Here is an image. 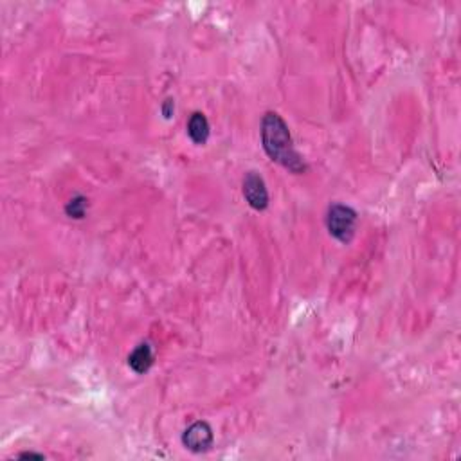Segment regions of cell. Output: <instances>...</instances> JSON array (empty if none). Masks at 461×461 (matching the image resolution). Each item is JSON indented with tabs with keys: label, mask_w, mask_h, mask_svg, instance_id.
<instances>
[{
	"label": "cell",
	"mask_w": 461,
	"mask_h": 461,
	"mask_svg": "<svg viewBox=\"0 0 461 461\" xmlns=\"http://www.w3.org/2000/svg\"><path fill=\"white\" fill-rule=\"evenodd\" d=\"M357 211L350 206L331 204L327 213V227L328 233L341 244H350L355 236L357 229Z\"/></svg>",
	"instance_id": "7a4b0ae2"
},
{
	"label": "cell",
	"mask_w": 461,
	"mask_h": 461,
	"mask_svg": "<svg viewBox=\"0 0 461 461\" xmlns=\"http://www.w3.org/2000/svg\"><path fill=\"white\" fill-rule=\"evenodd\" d=\"M261 144L270 160L282 164L292 173H303L306 164L294 148L285 119L276 112H267L261 119Z\"/></svg>",
	"instance_id": "6da1fadb"
},
{
	"label": "cell",
	"mask_w": 461,
	"mask_h": 461,
	"mask_svg": "<svg viewBox=\"0 0 461 461\" xmlns=\"http://www.w3.org/2000/svg\"><path fill=\"white\" fill-rule=\"evenodd\" d=\"M128 366L137 375H144L150 372V367L153 366V350L148 343H141L139 346H135L128 357Z\"/></svg>",
	"instance_id": "5b68a950"
},
{
	"label": "cell",
	"mask_w": 461,
	"mask_h": 461,
	"mask_svg": "<svg viewBox=\"0 0 461 461\" xmlns=\"http://www.w3.org/2000/svg\"><path fill=\"white\" fill-rule=\"evenodd\" d=\"M18 457H37V460H44V454H34V453H22Z\"/></svg>",
	"instance_id": "9c48e42d"
},
{
	"label": "cell",
	"mask_w": 461,
	"mask_h": 461,
	"mask_svg": "<svg viewBox=\"0 0 461 461\" xmlns=\"http://www.w3.org/2000/svg\"><path fill=\"white\" fill-rule=\"evenodd\" d=\"M173 110H175V103H173V99H166V101H164V105H163L164 118H166V119L172 118Z\"/></svg>",
	"instance_id": "ba28073f"
},
{
	"label": "cell",
	"mask_w": 461,
	"mask_h": 461,
	"mask_svg": "<svg viewBox=\"0 0 461 461\" xmlns=\"http://www.w3.org/2000/svg\"><path fill=\"white\" fill-rule=\"evenodd\" d=\"M213 440H215V436H213L211 425L204 420H198L195 422V424H191L182 434L184 447L196 454L206 453V450L211 449Z\"/></svg>",
	"instance_id": "277c9868"
},
{
	"label": "cell",
	"mask_w": 461,
	"mask_h": 461,
	"mask_svg": "<svg viewBox=\"0 0 461 461\" xmlns=\"http://www.w3.org/2000/svg\"><path fill=\"white\" fill-rule=\"evenodd\" d=\"M211 134L209 121L202 112H193L188 121V135L195 144H206Z\"/></svg>",
	"instance_id": "8992f818"
},
{
	"label": "cell",
	"mask_w": 461,
	"mask_h": 461,
	"mask_svg": "<svg viewBox=\"0 0 461 461\" xmlns=\"http://www.w3.org/2000/svg\"><path fill=\"white\" fill-rule=\"evenodd\" d=\"M89 211V198L83 195L72 196L65 206V215L72 220H83Z\"/></svg>",
	"instance_id": "52a82bcc"
},
{
	"label": "cell",
	"mask_w": 461,
	"mask_h": 461,
	"mask_svg": "<svg viewBox=\"0 0 461 461\" xmlns=\"http://www.w3.org/2000/svg\"><path fill=\"white\" fill-rule=\"evenodd\" d=\"M244 196L247 204L254 211H265L269 208V191H267L265 180L260 173L249 172L244 177Z\"/></svg>",
	"instance_id": "3957f363"
}]
</instances>
